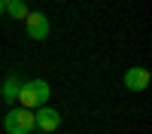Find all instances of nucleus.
<instances>
[{
	"label": "nucleus",
	"instance_id": "1",
	"mask_svg": "<svg viewBox=\"0 0 152 134\" xmlns=\"http://www.w3.org/2000/svg\"><path fill=\"white\" fill-rule=\"evenodd\" d=\"M49 94H52V89H49L46 79H21V89H18V107L24 110H37V107H46L49 104Z\"/></svg>",
	"mask_w": 152,
	"mask_h": 134
},
{
	"label": "nucleus",
	"instance_id": "2",
	"mask_svg": "<svg viewBox=\"0 0 152 134\" xmlns=\"http://www.w3.org/2000/svg\"><path fill=\"white\" fill-rule=\"evenodd\" d=\"M3 128L6 134H31L34 125V110H24V107H12L9 113L3 116Z\"/></svg>",
	"mask_w": 152,
	"mask_h": 134
},
{
	"label": "nucleus",
	"instance_id": "3",
	"mask_svg": "<svg viewBox=\"0 0 152 134\" xmlns=\"http://www.w3.org/2000/svg\"><path fill=\"white\" fill-rule=\"evenodd\" d=\"M34 125L40 128L43 134H52V131H58V125H61V113L55 107H37L34 110Z\"/></svg>",
	"mask_w": 152,
	"mask_h": 134
},
{
	"label": "nucleus",
	"instance_id": "4",
	"mask_svg": "<svg viewBox=\"0 0 152 134\" xmlns=\"http://www.w3.org/2000/svg\"><path fill=\"white\" fill-rule=\"evenodd\" d=\"M24 24H28V37L31 40H46L49 37V18L43 15V12H37V9H31L28 12V18H24Z\"/></svg>",
	"mask_w": 152,
	"mask_h": 134
},
{
	"label": "nucleus",
	"instance_id": "5",
	"mask_svg": "<svg viewBox=\"0 0 152 134\" xmlns=\"http://www.w3.org/2000/svg\"><path fill=\"white\" fill-rule=\"evenodd\" d=\"M149 70L146 67H128L125 70V89H131V92H146L149 89Z\"/></svg>",
	"mask_w": 152,
	"mask_h": 134
},
{
	"label": "nucleus",
	"instance_id": "6",
	"mask_svg": "<svg viewBox=\"0 0 152 134\" xmlns=\"http://www.w3.org/2000/svg\"><path fill=\"white\" fill-rule=\"evenodd\" d=\"M18 89H21V76L12 73V76H6L3 82H0V97L12 107V104H15V97H18Z\"/></svg>",
	"mask_w": 152,
	"mask_h": 134
},
{
	"label": "nucleus",
	"instance_id": "7",
	"mask_svg": "<svg viewBox=\"0 0 152 134\" xmlns=\"http://www.w3.org/2000/svg\"><path fill=\"white\" fill-rule=\"evenodd\" d=\"M28 3L24 0H3V15H9V18H18V21H24L28 18Z\"/></svg>",
	"mask_w": 152,
	"mask_h": 134
},
{
	"label": "nucleus",
	"instance_id": "8",
	"mask_svg": "<svg viewBox=\"0 0 152 134\" xmlns=\"http://www.w3.org/2000/svg\"><path fill=\"white\" fill-rule=\"evenodd\" d=\"M0 15H3V0H0Z\"/></svg>",
	"mask_w": 152,
	"mask_h": 134
}]
</instances>
